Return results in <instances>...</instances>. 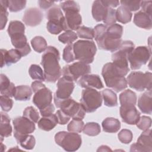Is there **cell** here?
<instances>
[{
  "instance_id": "1",
  "label": "cell",
  "mask_w": 152,
  "mask_h": 152,
  "mask_svg": "<svg viewBox=\"0 0 152 152\" xmlns=\"http://www.w3.org/2000/svg\"><path fill=\"white\" fill-rule=\"evenodd\" d=\"M59 59L60 55L58 50L53 46H48L42 56L41 61L46 81L55 83L60 78L62 69L59 64Z\"/></svg>"
},
{
  "instance_id": "2",
  "label": "cell",
  "mask_w": 152,
  "mask_h": 152,
  "mask_svg": "<svg viewBox=\"0 0 152 152\" xmlns=\"http://www.w3.org/2000/svg\"><path fill=\"white\" fill-rule=\"evenodd\" d=\"M102 75L106 86L116 92H119L127 87L128 83L125 75L112 62L104 65Z\"/></svg>"
},
{
  "instance_id": "3",
  "label": "cell",
  "mask_w": 152,
  "mask_h": 152,
  "mask_svg": "<svg viewBox=\"0 0 152 152\" xmlns=\"http://www.w3.org/2000/svg\"><path fill=\"white\" fill-rule=\"evenodd\" d=\"M134 48L135 46L132 41L125 40L121 42L118 49L112 55V63L125 75L129 71L128 57Z\"/></svg>"
},
{
  "instance_id": "4",
  "label": "cell",
  "mask_w": 152,
  "mask_h": 152,
  "mask_svg": "<svg viewBox=\"0 0 152 152\" xmlns=\"http://www.w3.org/2000/svg\"><path fill=\"white\" fill-rule=\"evenodd\" d=\"M73 50L75 60L89 64L94 61L97 48L92 40H80L73 44Z\"/></svg>"
},
{
  "instance_id": "5",
  "label": "cell",
  "mask_w": 152,
  "mask_h": 152,
  "mask_svg": "<svg viewBox=\"0 0 152 152\" xmlns=\"http://www.w3.org/2000/svg\"><path fill=\"white\" fill-rule=\"evenodd\" d=\"M94 30V38L95 39L100 49L114 52L121 44V39L111 38L107 34V26L100 24L96 25Z\"/></svg>"
},
{
  "instance_id": "6",
  "label": "cell",
  "mask_w": 152,
  "mask_h": 152,
  "mask_svg": "<svg viewBox=\"0 0 152 152\" xmlns=\"http://www.w3.org/2000/svg\"><path fill=\"white\" fill-rule=\"evenodd\" d=\"M54 103L56 107L60 108L66 115L74 119H84L86 110L81 103L73 100L71 97L65 99H59L54 97Z\"/></svg>"
},
{
  "instance_id": "7",
  "label": "cell",
  "mask_w": 152,
  "mask_h": 152,
  "mask_svg": "<svg viewBox=\"0 0 152 152\" xmlns=\"http://www.w3.org/2000/svg\"><path fill=\"white\" fill-rule=\"evenodd\" d=\"M55 142L66 151H75L81 146L82 140L77 132L59 131L55 135Z\"/></svg>"
},
{
  "instance_id": "8",
  "label": "cell",
  "mask_w": 152,
  "mask_h": 152,
  "mask_svg": "<svg viewBox=\"0 0 152 152\" xmlns=\"http://www.w3.org/2000/svg\"><path fill=\"white\" fill-rule=\"evenodd\" d=\"M48 21L46 23L48 31L52 34H58L64 30L65 17L61 8L55 4L46 13Z\"/></svg>"
},
{
  "instance_id": "9",
  "label": "cell",
  "mask_w": 152,
  "mask_h": 152,
  "mask_svg": "<svg viewBox=\"0 0 152 152\" xmlns=\"http://www.w3.org/2000/svg\"><path fill=\"white\" fill-rule=\"evenodd\" d=\"M102 100L101 93L94 88H86L82 91L80 103L87 113L96 111L102 106Z\"/></svg>"
},
{
  "instance_id": "10",
  "label": "cell",
  "mask_w": 152,
  "mask_h": 152,
  "mask_svg": "<svg viewBox=\"0 0 152 152\" xmlns=\"http://www.w3.org/2000/svg\"><path fill=\"white\" fill-rule=\"evenodd\" d=\"M152 74L150 72L143 73L140 71L132 72L126 78L129 86L139 91H142L145 89L151 91Z\"/></svg>"
},
{
  "instance_id": "11",
  "label": "cell",
  "mask_w": 152,
  "mask_h": 152,
  "mask_svg": "<svg viewBox=\"0 0 152 152\" xmlns=\"http://www.w3.org/2000/svg\"><path fill=\"white\" fill-rule=\"evenodd\" d=\"M91 67L88 64L78 61L64 66L62 69L63 77L72 81H76L80 77L89 74Z\"/></svg>"
},
{
  "instance_id": "12",
  "label": "cell",
  "mask_w": 152,
  "mask_h": 152,
  "mask_svg": "<svg viewBox=\"0 0 152 152\" xmlns=\"http://www.w3.org/2000/svg\"><path fill=\"white\" fill-rule=\"evenodd\" d=\"M14 136L17 142L24 136L33 132L36 129L34 122L24 116H18L12 121Z\"/></svg>"
},
{
  "instance_id": "13",
  "label": "cell",
  "mask_w": 152,
  "mask_h": 152,
  "mask_svg": "<svg viewBox=\"0 0 152 152\" xmlns=\"http://www.w3.org/2000/svg\"><path fill=\"white\" fill-rule=\"evenodd\" d=\"M151 56V52L147 46H138L129 53L128 60L131 68L133 70L138 69L145 65Z\"/></svg>"
},
{
  "instance_id": "14",
  "label": "cell",
  "mask_w": 152,
  "mask_h": 152,
  "mask_svg": "<svg viewBox=\"0 0 152 152\" xmlns=\"http://www.w3.org/2000/svg\"><path fill=\"white\" fill-rule=\"evenodd\" d=\"M63 11L65 12L64 30H77L82 23L80 9H69Z\"/></svg>"
},
{
  "instance_id": "15",
  "label": "cell",
  "mask_w": 152,
  "mask_h": 152,
  "mask_svg": "<svg viewBox=\"0 0 152 152\" xmlns=\"http://www.w3.org/2000/svg\"><path fill=\"white\" fill-rule=\"evenodd\" d=\"M152 151L151 130L148 129L140 135L136 143L131 145L130 151L151 152Z\"/></svg>"
},
{
  "instance_id": "16",
  "label": "cell",
  "mask_w": 152,
  "mask_h": 152,
  "mask_svg": "<svg viewBox=\"0 0 152 152\" xmlns=\"http://www.w3.org/2000/svg\"><path fill=\"white\" fill-rule=\"evenodd\" d=\"M52 91L45 86L34 92L33 103L40 110L52 104Z\"/></svg>"
},
{
  "instance_id": "17",
  "label": "cell",
  "mask_w": 152,
  "mask_h": 152,
  "mask_svg": "<svg viewBox=\"0 0 152 152\" xmlns=\"http://www.w3.org/2000/svg\"><path fill=\"white\" fill-rule=\"evenodd\" d=\"M57 90L54 97L59 99H65L70 97L74 88V83L70 80L62 77L60 78L56 84Z\"/></svg>"
},
{
  "instance_id": "18",
  "label": "cell",
  "mask_w": 152,
  "mask_h": 152,
  "mask_svg": "<svg viewBox=\"0 0 152 152\" xmlns=\"http://www.w3.org/2000/svg\"><path fill=\"white\" fill-rule=\"evenodd\" d=\"M119 112L122 121L129 125L136 124L140 117V113L135 106H121Z\"/></svg>"
},
{
  "instance_id": "19",
  "label": "cell",
  "mask_w": 152,
  "mask_h": 152,
  "mask_svg": "<svg viewBox=\"0 0 152 152\" xmlns=\"http://www.w3.org/2000/svg\"><path fill=\"white\" fill-rule=\"evenodd\" d=\"M43 17V14L40 10L37 8H30L25 11L23 21L28 26L35 27L40 24Z\"/></svg>"
},
{
  "instance_id": "20",
  "label": "cell",
  "mask_w": 152,
  "mask_h": 152,
  "mask_svg": "<svg viewBox=\"0 0 152 152\" xmlns=\"http://www.w3.org/2000/svg\"><path fill=\"white\" fill-rule=\"evenodd\" d=\"M78 84L83 88L101 89L103 84L100 77L96 74H87L81 77L78 81Z\"/></svg>"
},
{
  "instance_id": "21",
  "label": "cell",
  "mask_w": 152,
  "mask_h": 152,
  "mask_svg": "<svg viewBox=\"0 0 152 152\" xmlns=\"http://www.w3.org/2000/svg\"><path fill=\"white\" fill-rule=\"evenodd\" d=\"M1 67L5 65L10 66L11 65L17 62L21 58L19 52L16 49H11L10 50L6 49H1Z\"/></svg>"
},
{
  "instance_id": "22",
  "label": "cell",
  "mask_w": 152,
  "mask_h": 152,
  "mask_svg": "<svg viewBox=\"0 0 152 152\" xmlns=\"http://www.w3.org/2000/svg\"><path fill=\"white\" fill-rule=\"evenodd\" d=\"M152 93L151 91H147L141 94L138 100V106L141 112L151 114L152 112Z\"/></svg>"
},
{
  "instance_id": "23",
  "label": "cell",
  "mask_w": 152,
  "mask_h": 152,
  "mask_svg": "<svg viewBox=\"0 0 152 152\" xmlns=\"http://www.w3.org/2000/svg\"><path fill=\"white\" fill-rule=\"evenodd\" d=\"M133 21L137 26L140 28L146 30H150L151 28V16L142 11H140L134 14Z\"/></svg>"
},
{
  "instance_id": "24",
  "label": "cell",
  "mask_w": 152,
  "mask_h": 152,
  "mask_svg": "<svg viewBox=\"0 0 152 152\" xmlns=\"http://www.w3.org/2000/svg\"><path fill=\"white\" fill-rule=\"evenodd\" d=\"M108 7L103 5L101 1H95L93 2L91 8V13L93 18L97 22L103 21L107 12Z\"/></svg>"
},
{
  "instance_id": "25",
  "label": "cell",
  "mask_w": 152,
  "mask_h": 152,
  "mask_svg": "<svg viewBox=\"0 0 152 152\" xmlns=\"http://www.w3.org/2000/svg\"><path fill=\"white\" fill-rule=\"evenodd\" d=\"M37 123L38 126L40 129L49 131L56 126L58 123V120L56 114H52L48 116H42Z\"/></svg>"
},
{
  "instance_id": "26",
  "label": "cell",
  "mask_w": 152,
  "mask_h": 152,
  "mask_svg": "<svg viewBox=\"0 0 152 152\" xmlns=\"http://www.w3.org/2000/svg\"><path fill=\"white\" fill-rule=\"evenodd\" d=\"M0 92L1 95L11 97L14 96L15 87L14 83H11L9 78L3 74H1Z\"/></svg>"
},
{
  "instance_id": "27",
  "label": "cell",
  "mask_w": 152,
  "mask_h": 152,
  "mask_svg": "<svg viewBox=\"0 0 152 152\" xmlns=\"http://www.w3.org/2000/svg\"><path fill=\"white\" fill-rule=\"evenodd\" d=\"M32 95V89L28 86H18L15 87L13 97L16 100L27 101L30 100Z\"/></svg>"
},
{
  "instance_id": "28",
  "label": "cell",
  "mask_w": 152,
  "mask_h": 152,
  "mask_svg": "<svg viewBox=\"0 0 152 152\" xmlns=\"http://www.w3.org/2000/svg\"><path fill=\"white\" fill-rule=\"evenodd\" d=\"M137 96L135 92L127 89L119 95L121 106H135L137 103Z\"/></svg>"
},
{
  "instance_id": "29",
  "label": "cell",
  "mask_w": 152,
  "mask_h": 152,
  "mask_svg": "<svg viewBox=\"0 0 152 152\" xmlns=\"http://www.w3.org/2000/svg\"><path fill=\"white\" fill-rule=\"evenodd\" d=\"M12 126L10 125L9 116L3 112H1L0 134L1 137H8L11 135Z\"/></svg>"
},
{
  "instance_id": "30",
  "label": "cell",
  "mask_w": 152,
  "mask_h": 152,
  "mask_svg": "<svg viewBox=\"0 0 152 152\" xmlns=\"http://www.w3.org/2000/svg\"><path fill=\"white\" fill-rule=\"evenodd\" d=\"M102 125L103 131L109 133L116 132L121 128L120 121L114 118H106L102 122Z\"/></svg>"
},
{
  "instance_id": "31",
  "label": "cell",
  "mask_w": 152,
  "mask_h": 152,
  "mask_svg": "<svg viewBox=\"0 0 152 152\" xmlns=\"http://www.w3.org/2000/svg\"><path fill=\"white\" fill-rule=\"evenodd\" d=\"M104 104L107 107H115L118 105V99L116 93L112 90L106 88L101 92Z\"/></svg>"
},
{
  "instance_id": "32",
  "label": "cell",
  "mask_w": 152,
  "mask_h": 152,
  "mask_svg": "<svg viewBox=\"0 0 152 152\" xmlns=\"http://www.w3.org/2000/svg\"><path fill=\"white\" fill-rule=\"evenodd\" d=\"M7 31L10 37L17 35L24 34L25 32V26L24 24L20 21H11L9 24Z\"/></svg>"
},
{
  "instance_id": "33",
  "label": "cell",
  "mask_w": 152,
  "mask_h": 152,
  "mask_svg": "<svg viewBox=\"0 0 152 152\" xmlns=\"http://www.w3.org/2000/svg\"><path fill=\"white\" fill-rule=\"evenodd\" d=\"M132 12L124 6H120L116 10V21L122 24H126L131 21Z\"/></svg>"
},
{
  "instance_id": "34",
  "label": "cell",
  "mask_w": 152,
  "mask_h": 152,
  "mask_svg": "<svg viewBox=\"0 0 152 152\" xmlns=\"http://www.w3.org/2000/svg\"><path fill=\"white\" fill-rule=\"evenodd\" d=\"M31 45L33 49L38 52H45L47 49V42L45 38L42 36H36L31 40Z\"/></svg>"
},
{
  "instance_id": "35",
  "label": "cell",
  "mask_w": 152,
  "mask_h": 152,
  "mask_svg": "<svg viewBox=\"0 0 152 152\" xmlns=\"http://www.w3.org/2000/svg\"><path fill=\"white\" fill-rule=\"evenodd\" d=\"M28 74L33 80L45 81V74L42 68L36 64H32L28 69Z\"/></svg>"
},
{
  "instance_id": "36",
  "label": "cell",
  "mask_w": 152,
  "mask_h": 152,
  "mask_svg": "<svg viewBox=\"0 0 152 152\" xmlns=\"http://www.w3.org/2000/svg\"><path fill=\"white\" fill-rule=\"evenodd\" d=\"M107 34L111 38L115 39H121L123 34V27L118 24H114L107 27Z\"/></svg>"
},
{
  "instance_id": "37",
  "label": "cell",
  "mask_w": 152,
  "mask_h": 152,
  "mask_svg": "<svg viewBox=\"0 0 152 152\" xmlns=\"http://www.w3.org/2000/svg\"><path fill=\"white\" fill-rule=\"evenodd\" d=\"M100 126L96 122H87L83 128L84 134L88 136H96L100 132Z\"/></svg>"
},
{
  "instance_id": "38",
  "label": "cell",
  "mask_w": 152,
  "mask_h": 152,
  "mask_svg": "<svg viewBox=\"0 0 152 152\" xmlns=\"http://www.w3.org/2000/svg\"><path fill=\"white\" fill-rule=\"evenodd\" d=\"M78 38L76 33L72 30H67L58 36V40L64 44H72Z\"/></svg>"
},
{
  "instance_id": "39",
  "label": "cell",
  "mask_w": 152,
  "mask_h": 152,
  "mask_svg": "<svg viewBox=\"0 0 152 152\" xmlns=\"http://www.w3.org/2000/svg\"><path fill=\"white\" fill-rule=\"evenodd\" d=\"M1 4V30H3L6 26L8 21V12L7 8H8V1L1 0L0 1Z\"/></svg>"
},
{
  "instance_id": "40",
  "label": "cell",
  "mask_w": 152,
  "mask_h": 152,
  "mask_svg": "<svg viewBox=\"0 0 152 152\" xmlns=\"http://www.w3.org/2000/svg\"><path fill=\"white\" fill-rule=\"evenodd\" d=\"M77 34L80 38L91 40L94 38V30L90 27L82 26L77 29Z\"/></svg>"
},
{
  "instance_id": "41",
  "label": "cell",
  "mask_w": 152,
  "mask_h": 152,
  "mask_svg": "<svg viewBox=\"0 0 152 152\" xmlns=\"http://www.w3.org/2000/svg\"><path fill=\"white\" fill-rule=\"evenodd\" d=\"M18 143H19L23 148L26 150H31L34 147L36 140L34 136L28 134L23 137Z\"/></svg>"
},
{
  "instance_id": "42",
  "label": "cell",
  "mask_w": 152,
  "mask_h": 152,
  "mask_svg": "<svg viewBox=\"0 0 152 152\" xmlns=\"http://www.w3.org/2000/svg\"><path fill=\"white\" fill-rule=\"evenodd\" d=\"M23 116L30 119L32 122L36 123L40 119V116L38 111L33 106L27 107L23 111Z\"/></svg>"
},
{
  "instance_id": "43",
  "label": "cell",
  "mask_w": 152,
  "mask_h": 152,
  "mask_svg": "<svg viewBox=\"0 0 152 152\" xmlns=\"http://www.w3.org/2000/svg\"><path fill=\"white\" fill-rule=\"evenodd\" d=\"M8 2V10L11 12H18L25 8L26 1L23 0H10Z\"/></svg>"
},
{
  "instance_id": "44",
  "label": "cell",
  "mask_w": 152,
  "mask_h": 152,
  "mask_svg": "<svg viewBox=\"0 0 152 152\" xmlns=\"http://www.w3.org/2000/svg\"><path fill=\"white\" fill-rule=\"evenodd\" d=\"M84 124L82 120L72 119L68 125L67 129L69 132H81L84 128Z\"/></svg>"
},
{
  "instance_id": "45",
  "label": "cell",
  "mask_w": 152,
  "mask_h": 152,
  "mask_svg": "<svg viewBox=\"0 0 152 152\" xmlns=\"http://www.w3.org/2000/svg\"><path fill=\"white\" fill-rule=\"evenodd\" d=\"M62 58L67 63L72 62L75 60L73 50V44H69L65 47L63 51Z\"/></svg>"
},
{
  "instance_id": "46",
  "label": "cell",
  "mask_w": 152,
  "mask_h": 152,
  "mask_svg": "<svg viewBox=\"0 0 152 152\" xmlns=\"http://www.w3.org/2000/svg\"><path fill=\"white\" fill-rule=\"evenodd\" d=\"M118 137L122 143L129 144L132 140L133 134L130 130L124 129L118 133Z\"/></svg>"
},
{
  "instance_id": "47",
  "label": "cell",
  "mask_w": 152,
  "mask_h": 152,
  "mask_svg": "<svg viewBox=\"0 0 152 152\" xmlns=\"http://www.w3.org/2000/svg\"><path fill=\"white\" fill-rule=\"evenodd\" d=\"M103 21L107 27L115 24L116 21V10L112 8H108L106 15Z\"/></svg>"
},
{
  "instance_id": "48",
  "label": "cell",
  "mask_w": 152,
  "mask_h": 152,
  "mask_svg": "<svg viewBox=\"0 0 152 152\" xmlns=\"http://www.w3.org/2000/svg\"><path fill=\"white\" fill-rule=\"evenodd\" d=\"M0 105L3 111L9 112L12 107L13 101L10 97L1 95L0 97Z\"/></svg>"
},
{
  "instance_id": "49",
  "label": "cell",
  "mask_w": 152,
  "mask_h": 152,
  "mask_svg": "<svg viewBox=\"0 0 152 152\" xmlns=\"http://www.w3.org/2000/svg\"><path fill=\"white\" fill-rule=\"evenodd\" d=\"M137 126L141 130L145 131L149 129L151 125V119L146 116L140 117L139 120L136 124Z\"/></svg>"
},
{
  "instance_id": "50",
  "label": "cell",
  "mask_w": 152,
  "mask_h": 152,
  "mask_svg": "<svg viewBox=\"0 0 152 152\" xmlns=\"http://www.w3.org/2000/svg\"><path fill=\"white\" fill-rule=\"evenodd\" d=\"M122 6L126 7L131 12L135 11L140 8L141 1H120Z\"/></svg>"
},
{
  "instance_id": "51",
  "label": "cell",
  "mask_w": 152,
  "mask_h": 152,
  "mask_svg": "<svg viewBox=\"0 0 152 152\" xmlns=\"http://www.w3.org/2000/svg\"><path fill=\"white\" fill-rule=\"evenodd\" d=\"M60 7L63 11L69 9H80L78 3L74 1H66L62 2L60 4Z\"/></svg>"
},
{
  "instance_id": "52",
  "label": "cell",
  "mask_w": 152,
  "mask_h": 152,
  "mask_svg": "<svg viewBox=\"0 0 152 152\" xmlns=\"http://www.w3.org/2000/svg\"><path fill=\"white\" fill-rule=\"evenodd\" d=\"M56 115L58 118V123L60 125H65L68 122L70 119V117L66 115L61 109L57 110V112H56Z\"/></svg>"
},
{
  "instance_id": "53",
  "label": "cell",
  "mask_w": 152,
  "mask_h": 152,
  "mask_svg": "<svg viewBox=\"0 0 152 152\" xmlns=\"http://www.w3.org/2000/svg\"><path fill=\"white\" fill-rule=\"evenodd\" d=\"M151 1H141L140 7H141L142 11L151 16Z\"/></svg>"
},
{
  "instance_id": "54",
  "label": "cell",
  "mask_w": 152,
  "mask_h": 152,
  "mask_svg": "<svg viewBox=\"0 0 152 152\" xmlns=\"http://www.w3.org/2000/svg\"><path fill=\"white\" fill-rule=\"evenodd\" d=\"M55 111V107L53 104L52 103L50 105L46 106V107L40 110V113L42 116H48L52 114Z\"/></svg>"
},
{
  "instance_id": "55",
  "label": "cell",
  "mask_w": 152,
  "mask_h": 152,
  "mask_svg": "<svg viewBox=\"0 0 152 152\" xmlns=\"http://www.w3.org/2000/svg\"><path fill=\"white\" fill-rule=\"evenodd\" d=\"M38 4L40 8L42 10H49L52 6L55 5V2L53 1H38Z\"/></svg>"
},
{
  "instance_id": "56",
  "label": "cell",
  "mask_w": 152,
  "mask_h": 152,
  "mask_svg": "<svg viewBox=\"0 0 152 152\" xmlns=\"http://www.w3.org/2000/svg\"><path fill=\"white\" fill-rule=\"evenodd\" d=\"M102 3L108 8H115L118 7L120 3L118 1L115 0H108V1H101Z\"/></svg>"
},
{
  "instance_id": "57",
  "label": "cell",
  "mask_w": 152,
  "mask_h": 152,
  "mask_svg": "<svg viewBox=\"0 0 152 152\" xmlns=\"http://www.w3.org/2000/svg\"><path fill=\"white\" fill-rule=\"evenodd\" d=\"M45 85L44 84H43L41 81H33L31 83V88L32 89V91L34 93L35 91H36L37 90L40 89V88L44 87Z\"/></svg>"
},
{
  "instance_id": "58",
  "label": "cell",
  "mask_w": 152,
  "mask_h": 152,
  "mask_svg": "<svg viewBox=\"0 0 152 152\" xmlns=\"http://www.w3.org/2000/svg\"><path fill=\"white\" fill-rule=\"evenodd\" d=\"M112 151V150L109 148V147L106 146V145H102L100 147H99V148L97 149V151Z\"/></svg>"
}]
</instances>
